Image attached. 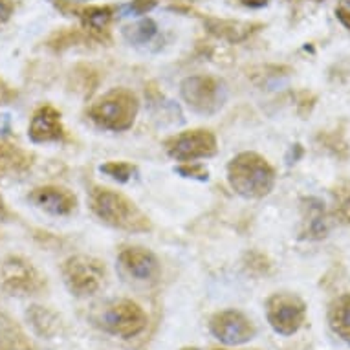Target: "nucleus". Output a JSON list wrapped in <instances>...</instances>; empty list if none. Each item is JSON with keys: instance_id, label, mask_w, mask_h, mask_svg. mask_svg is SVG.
I'll return each mask as SVG.
<instances>
[{"instance_id": "nucleus-25", "label": "nucleus", "mask_w": 350, "mask_h": 350, "mask_svg": "<svg viewBox=\"0 0 350 350\" xmlns=\"http://www.w3.org/2000/svg\"><path fill=\"white\" fill-rule=\"evenodd\" d=\"M99 171L110 176L112 180H116V182L125 184V182L133 178L136 167L133 163H129V161H107V163L99 167Z\"/></svg>"}, {"instance_id": "nucleus-30", "label": "nucleus", "mask_w": 350, "mask_h": 350, "mask_svg": "<svg viewBox=\"0 0 350 350\" xmlns=\"http://www.w3.org/2000/svg\"><path fill=\"white\" fill-rule=\"evenodd\" d=\"M17 90L10 86L4 79H0V107H4V105H10L12 101L17 99Z\"/></svg>"}, {"instance_id": "nucleus-22", "label": "nucleus", "mask_w": 350, "mask_h": 350, "mask_svg": "<svg viewBox=\"0 0 350 350\" xmlns=\"http://www.w3.org/2000/svg\"><path fill=\"white\" fill-rule=\"evenodd\" d=\"M334 217L350 228V178L341 180L332 187Z\"/></svg>"}, {"instance_id": "nucleus-3", "label": "nucleus", "mask_w": 350, "mask_h": 350, "mask_svg": "<svg viewBox=\"0 0 350 350\" xmlns=\"http://www.w3.org/2000/svg\"><path fill=\"white\" fill-rule=\"evenodd\" d=\"M138 96L125 86L105 92L86 110L94 125H98L103 131H112V133L129 131L138 118Z\"/></svg>"}, {"instance_id": "nucleus-28", "label": "nucleus", "mask_w": 350, "mask_h": 350, "mask_svg": "<svg viewBox=\"0 0 350 350\" xmlns=\"http://www.w3.org/2000/svg\"><path fill=\"white\" fill-rule=\"evenodd\" d=\"M317 103V98L308 90H301L297 94V99H295V105H297V112L301 116H308L314 110Z\"/></svg>"}, {"instance_id": "nucleus-7", "label": "nucleus", "mask_w": 350, "mask_h": 350, "mask_svg": "<svg viewBox=\"0 0 350 350\" xmlns=\"http://www.w3.org/2000/svg\"><path fill=\"white\" fill-rule=\"evenodd\" d=\"M266 319L279 336H293L306 321V303L295 293H273L266 301Z\"/></svg>"}, {"instance_id": "nucleus-36", "label": "nucleus", "mask_w": 350, "mask_h": 350, "mask_svg": "<svg viewBox=\"0 0 350 350\" xmlns=\"http://www.w3.org/2000/svg\"><path fill=\"white\" fill-rule=\"evenodd\" d=\"M180 350H198L196 347H184V349H180Z\"/></svg>"}, {"instance_id": "nucleus-2", "label": "nucleus", "mask_w": 350, "mask_h": 350, "mask_svg": "<svg viewBox=\"0 0 350 350\" xmlns=\"http://www.w3.org/2000/svg\"><path fill=\"white\" fill-rule=\"evenodd\" d=\"M277 172L265 156L257 152H241L228 163V182L242 198H265L275 187Z\"/></svg>"}, {"instance_id": "nucleus-14", "label": "nucleus", "mask_w": 350, "mask_h": 350, "mask_svg": "<svg viewBox=\"0 0 350 350\" xmlns=\"http://www.w3.org/2000/svg\"><path fill=\"white\" fill-rule=\"evenodd\" d=\"M330 231V218L325 202L316 196L301 200V228L299 237L303 241H323Z\"/></svg>"}, {"instance_id": "nucleus-35", "label": "nucleus", "mask_w": 350, "mask_h": 350, "mask_svg": "<svg viewBox=\"0 0 350 350\" xmlns=\"http://www.w3.org/2000/svg\"><path fill=\"white\" fill-rule=\"evenodd\" d=\"M4 213H6V202L2 198V195H0V217H4Z\"/></svg>"}, {"instance_id": "nucleus-1", "label": "nucleus", "mask_w": 350, "mask_h": 350, "mask_svg": "<svg viewBox=\"0 0 350 350\" xmlns=\"http://www.w3.org/2000/svg\"><path fill=\"white\" fill-rule=\"evenodd\" d=\"M88 204L96 217L110 228L126 233H147L152 230L149 217L129 196L109 187H92Z\"/></svg>"}, {"instance_id": "nucleus-26", "label": "nucleus", "mask_w": 350, "mask_h": 350, "mask_svg": "<svg viewBox=\"0 0 350 350\" xmlns=\"http://www.w3.org/2000/svg\"><path fill=\"white\" fill-rule=\"evenodd\" d=\"M77 40H79V35L74 33V31H59L48 39V46L55 52H63L66 48L74 46Z\"/></svg>"}, {"instance_id": "nucleus-15", "label": "nucleus", "mask_w": 350, "mask_h": 350, "mask_svg": "<svg viewBox=\"0 0 350 350\" xmlns=\"http://www.w3.org/2000/svg\"><path fill=\"white\" fill-rule=\"evenodd\" d=\"M26 321L39 338L53 339L57 338L63 328V319L57 312L42 306V304H31L26 310Z\"/></svg>"}, {"instance_id": "nucleus-24", "label": "nucleus", "mask_w": 350, "mask_h": 350, "mask_svg": "<svg viewBox=\"0 0 350 350\" xmlns=\"http://www.w3.org/2000/svg\"><path fill=\"white\" fill-rule=\"evenodd\" d=\"M72 79H74V90L83 96H90L99 85V74L90 66H79L72 75Z\"/></svg>"}, {"instance_id": "nucleus-33", "label": "nucleus", "mask_w": 350, "mask_h": 350, "mask_svg": "<svg viewBox=\"0 0 350 350\" xmlns=\"http://www.w3.org/2000/svg\"><path fill=\"white\" fill-rule=\"evenodd\" d=\"M268 2H270V0H241L242 6L252 8V10H258V8L268 6Z\"/></svg>"}, {"instance_id": "nucleus-8", "label": "nucleus", "mask_w": 350, "mask_h": 350, "mask_svg": "<svg viewBox=\"0 0 350 350\" xmlns=\"http://www.w3.org/2000/svg\"><path fill=\"white\" fill-rule=\"evenodd\" d=\"M165 152L180 163L207 160L217 154V136L207 129H191L165 139Z\"/></svg>"}, {"instance_id": "nucleus-23", "label": "nucleus", "mask_w": 350, "mask_h": 350, "mask_svg": "<svg viewBox=\"0 0 350 350\" xmlns=\"http://www.w3.org/2000/svg\"><path fill=\"white\" fill-rule=\"evenodd\" d=\"M158 33V26L152 18H144L136 24L125 26L123 28V35L129 42L133 44H147L154 39V35Z\"/></svg>"}, {"instance_id": "nucleus-5", "label": "nucleus", "mask_w": 350, "mask_h": 350, "mask_svg": "<svg viewBox=\"0 0 350 350\" xmlns=\"http://www.w3.org/2000/svg\"><path fill=\"white\" fill-rule=\"evenodd\" d=\"M149 323L145 310L133 299H116L103 306L96 317L103 332L121 339H133L144 332Z\"/></svg>"}, {"instance_id": "nucleus-21", "label": "nucleus", "mask_w": 350, "mask_h": 350, "mask_svg": "<svg viewBox=\"0 0 350 350\" xmlns=\"http://www.w3.org/2000/svg\"><path fill=\"white\" fill-rule=\"evenodd\" d=\"M317 144L321 145L325 150H328L332 156L339 158V160H347L350 154L349 144H347V139H345L343 129L321 131V133L317 134Z\"/></svg>"}, {"instance_id": "nucleus-37", "label": "nucleus", "mask_w": 350, "mask_h": 350, "mask_svg": "<svg viewBox=\"0 0 350 350\" xmlns=\"http://www.w3.org/2000/svg\"><path fill=\"white\" fill-rule=\"evenodd\" d=\"M213 350H230V349H213Z\"/></svg>"}, {"instance_id": "nucleus-32", "label": "nucleus", "mask_w": 350, "mask_h": 350, "mask_svg": "<svg viewBox=\"0 0 350 350\" xmlns=\"http://www.w3.org/2000/svg\"><path fill=\"white\" fill-rule=\"evenodd\" d=\"M154 6L156 0H133L131 10H133L134 15H145V13H149Z\"/></svg>"}, {"instance_id": "nucleus-11", "label": "nucleus", "mask_w": 350, "mask_h": 350, "mask_svg": "<svg viewBox=\"0 0 350 350\" xmlns=\"http://www.w3.org/2000/svg\"><path fill=\"white\" fill-rule=\"evenodd\" d=\"M66 129L63 125V116L53 105L44 103L33 110L29 118L28 138L33 144H59L66 139Z\"/></svg>"}, {"instance_id": "nucleus-10", "label": "nucleus", "mask_w": 350, "mask_h": 350, "mask_svg": "<svg viewBox=\"0 0 350 350\" xmlns=\"http://www.w3.org/2000/svg\"><path fill=\"white\" fill-rule=\"evenodd\" d=\"M209 330L220 343L228 347H239L252 341L257 334V328L247 316L239 310H220L211 317Z\"/></svg>"}, {"instance_id": "nucleus-16", "label": "nucleus", "mask_w": 350, "mask_h": 350, "mask_svg": "<svg viewBox=\"0 0 350 350\" xmlns=\"http://www.w3.org/2000/svg\"><path fill=\"white\" fill-rule=\"evenodd\" d=\"M206 28L217 39L237 44V42H242L250 35L255 33L260 28V24L242 23V21H226V18H207Z\"/></svg>"}, {"instance_id": "nucleus-18", "label": "nucleus", "mask_w": 350, "mask_h": 350, "mask_svg": "<svg viewBox=\"0 0 350 350\" xmlns=\"http://www.w3.org/2000/svg\"><path fill=\"white\" fill-rule=\"evenodd\" d=\"M328 325L339 339L350 345V292L341 293L330 303Z\"/></svg>"}, {"instance_id": "nucleus-9", "label": "nucleus", "mask_w": 350, "mask_h": 350, "mask_svg": "<svg viewBox=\"0 0 350 350\" xmlns=\"http://www.w3.org/2000/svg\"><path fill=\"white\" fill-rule=\"evenodd\" d=\"M180 96L191 110L211 116L224 103L222 83L213 75H191L180 83Z\"/></svg>"}, {"instance_id": "nucleus-4", "label": "nucleus", "mask_w": 350, "mask_h": 350, "mask_svg": "<svg viewBox=\"0 0 350 350\" xmlns=\"http://www.w3.org/2000/svg\"><path fill=\"white\" fill-rule=\"evenodd\" d=\"M48 288L46 275L21 255H8L0 260V290L12 297H33Z\"/></svg>"}, {"instance_id": "nucleus-19", "label": "nucleus", "mask_w": 350, "mask_h": 350, "mask_svg": "<svg viewBox=\"0 0 350 350\" xmlns=\"http://www.w3.org/2000/svg\"><path fill=\"white\" fill-rule=\"evenodd\" d=\"M112 18H114V10L110 6H90L81 13L83 28L98 40H103L109 35Z\"/></svg>"}, {"instance_id": "nucleus-17", "label": "nucleus", "mask_w": 350, "mask_h": 350, "mask_svg": "<svg viewBox=\"0 0 350 350\" xmlns=\"http://www.w3.org/2000/svg\"><path fill=\"white\" fill-rule=\"evenodd\" d=\"M33 160L35 156L29 150L0 142V176L23 174L33 165Z\"/></svg>"}, {"instance_id": "nucleus-27", "label": "nucleus", "mask_w": 350, "mask_h": 350, "mask_svg": "<svg viewBox=\"0 0 350 350\" xmlns=\"http://www.w3.org/2000/svg\"><path fill=\"white\" fill-rule=\"evenodd\" d=\"M176 171L185 176V178H193V180H200V182H206L209 178V171L206 167L198 163V161H191V163H182V165L176 169Z\"/></svg>"}, {"instance_id": "nucleus-31", "label": "nucleus", "mask_w": 350, "mask_h": 350, "mask_svg": "<svg viewBox=\"0 0 350 350\" xmlns=\"http://www.w3.org/2000/svg\"><path fill=\"white\" fill-rule=\"evenodd\" d=\"M15 13V2L13 0H0V26L6 24Z\"/></svg>"}, {"instance_id": "nucleus-29", "label": "nucleus", "mask_w": 350, "mask_h": 350, "mask_svg": "<svg viewBox=\"0 0 350 350\" xmlns=\"http://www.w3.org/2000/svg\"><path fill=\"white\" fill-rule=\"evenodd\" d=\"M336 17L345 28L350 31V0H338V6H336Z\"/></svg>"}, {"instance_id": "nucleus-12", "label": "nucleus", "mask_w": 350, "mask_h": 350, "mask_svg": "<svg viewBox=\"0 0 350 350\" xmlns=\"http://www.w3.org/2000/svg\"><path fill=\"white\" fill-rule=\"evenodd\" d=\"M28 200L37 209L53 215V217H68L77 207V196L63 185H40L29 191Z\"/></svg>"}, {"instance_id": "nucleus-6", "label": "nucleus", "mask_w": 350, "mask_h": 350, "mask_svg": "<svg viewBox=\"0 0 350 350\" xmlns=\"http://www.w3.org/2000/svg\"><path fill=\"white\" fill-rule=\"evenodd\" d=\"M64 284L75 297H90L98 293L107 279V266L92 255H72L61 266Z\"/></svg>"}, {"instance_id": "nucleus-13", "label": "nucleus", "mask_w": 350, "mask_h": 350, "mask_svg": "<svg viewBox=\"0 0 350 350\" xmlns=\"http://www.w3.org/2000/svg\"><path fill=\"white\" fill-rule=\"evenodd\" d=\"M121 268L136 281H156L161 273V265L154 253L144 246L121 247L118 255Z\"/></svg>"}, {"instance_id": "nucleus-34", "label": "nucleus", "mask_w": 350, "mask_h": 350, "mask_svg": "<svg viewBox=\"0 0 350 350\" xmlns=\"http://www.w3.org/2000/svg\"><path fill=\"white\" fill-rule=\"evenodd\" d=\"M10 131V116H0V134H8Z\"/></svg>"}, {"instance_id": "nucleus-20", "label": "nucleus", "mask_w": 350, "mask_h": 350, "mask_svg": "<svg viewBox=\"0 0 350 350\" xmlns=\"http://www.w3.org/2000/svg\"><path fill=\"white\" fill-rule=\"evenodd\" d=\"M0 350H35L26 332L4 312H0Z\"/></svg>"}]
</instances>
